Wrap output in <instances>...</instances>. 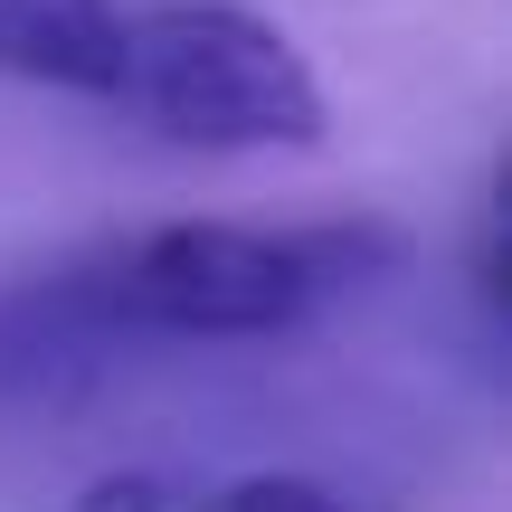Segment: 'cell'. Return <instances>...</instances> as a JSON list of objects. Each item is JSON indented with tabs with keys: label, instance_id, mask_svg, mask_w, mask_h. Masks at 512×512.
<instances>
[{
	"label": "cell",
	"instance_id": "obj_1",
	"mask_svg": "<svg viewBox=\"0 0 512 512\" xmlns=\"http://www.w3.org/2000/svg\"><path fill=\"white\" fill-rule=\"evenodd\" d=\"M162 143L190 152H313L332 133V95L313 57L247 0H152L124 19V86Z\"/></svg>",
	"mask_w": 512,
	"mask_h": 512
},
{
	"label": "cell",
	"instance_id": "obj_2",
	"mask_svg": "<svg viewBox=\"0 0 512 512\" xmlns=\"http://www.w3.org/2000/svg\"><path fill=\"white\" fill-rule=\"evenodd\" d=\"M86 304L105 323H152V332H209V342H238V332H285L304 323L323 294L294 266L285 238L238 219H171L143 228L133 247H114L105 266H86Z\"/></svg>",
	"mask_w": 512,
	"mask_h": 512
},
{
	"label": "cell",
	"instance_id": "obj_3",
	"mask_svg": "<svg viewBox=\"0 0 512 512\" xmlns=\"http://www.w3.org/2000/svg\"><path fill=\"white\" fill-rule=\"evenodd\" d=\"M0 76L57 95L124 86V0H0Z\"/></svg>",
	"mask_w": 512,
	"mask_h": 512
},
{
	"label": "cell",
	"instance_id": "obj_4",
	"mask_svg": "<svg viewBox=\"0 0 512 512\" xmlns=\"http://www.w3.org/2000/svg\"><path fill=\"white\" fill-rule=\"evenodd\" d=\"M285 247H294V266L313 275V294H332V285H370V275H389L408 256V238L389 219H323V228H285Z\"/></svg>",
	"mask_w": 512,
	"mask_h": 512
},
{
	"label": "cell",
	"instance_id": "obj_5",
	"mask_svg": "<svg viewBox=\"0 0 512 512\" xmlns=\"http://www.w3.org/2000/svg\"><path fill=\"white\" fill-rule=\"evenodd\" d=\"M200 512H351L332 484H313V475H238V484H219Z\"/></svg>",
	"mask_w": 512,
	"mask_h": 512
},
{
	"label": "cell",
	"instance_id": "obj_6",
	"mask_svg": "<svg viewBox=\"0 0 512 512\" xmlns=\"http://www.w3.org/2000/svg\"><path fill=\"white\" fill-rule=\"evenodd\" d=\"M76 512H171V484L162 475H95Z\"/></svg>",
	"mask_w": 512,
	"mask_h": 512
}]
</instances>
